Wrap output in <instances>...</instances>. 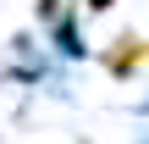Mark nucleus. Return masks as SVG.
I'll list each match as a JSON object with an SVG mask.
<instances>
[{
	"instance_id": "nucleus-1",
	"label": "nucleus",
	"mask_w": 149,
	"mask_h": 144,
	"mask_svg": "<svg viewBox=\"0 0 149 144\" xmlns=\"http://www.w3.org/2000/svg\"><path fill=\"white\" fill-rule=\"evenodd\" d=\"M144 61H149V39H144V33H116V39H111V50H105L111 78H133Z\"/></svg>"
},
{
	"instance_id": "nucleus-2",
	"label": "nucleus",
	"mask_w": 149,
	"mask_h": 144,
	"mask_svg": "<svg viewBox=\"0 0 149 144\" xmlns=\"http://www.w3.org/2000/svg\"><path fill=\"white\" fill-rule=\"evenodd\" d=\"M105 6H116V0H88V11H105Z\"/></svg>"
}]
</instances>
